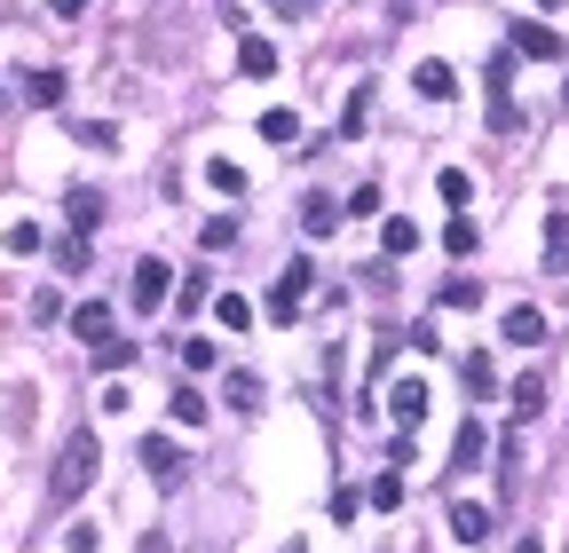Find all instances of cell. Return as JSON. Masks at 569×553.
Returning a JSON list of instances; mask_svg holds the SVG:
<instances>
[{
  "mask_svg": "<svg viewBox=\"0 0 569 553\" xmlns=\"http://www.w3.org/2000/svg\"><path fill=\"white\" fill-rule=\"evenodd\" d=\"M261 143H300V111H261Z\"/></svg>",
  "mask_w": 569,
  "mask_h": 553,
  "instance_id": "20",
  "label": "cell"
},
{
  "mask_svg": "<svg viewBox=\"0 0 569 553\" xmlns=\"http://www.w3.org/2000/svg\"><path fill=\"white\" fill-rule=\"evenodd\" d=\"M48 9H56V16H87V9H95V0H48Z\"/></svg>",
  "mask_w": 569,
  "mask_h": 553,
  "instance_id": "36",
  "label": "cell"
},
{
  "mask_svg": "<svg viewBox=\"0 0 569 553\" xmlns=\"http://www.w3.org/2000/svg\"><path fill=\"white\" fill-rule=\"evenodd\" d=\"M229 404L253 411V404H261V380H253V372H229Z\"/></svg>",
  "mask_w": 569,
  "mask_h": 553,
  "instance_id": "31",
  "label": "cell"
},
{
  "mask_svg": "<svg viewBox=\"0 0 569 553\" xmlns=\"http://www.w3.org/2000/svg\"><path fill=\"white\" fill-rule=\"evenodd\" d=\"M380 245H388V262H404V253L419 245V221H404V214H395L388 230H380Z\"/></svg>",
  "mask_w": 569,
  "mask_h": 553,
  "instance_id": "22",
  "label": "cell"
},
{
  "mask_svg": "<svg viewBox=\"0 0 569 553\" xmlns=\"http://www.w3.org/2000/svg\"><path fill=\"white\" fill-rule=\"evenodd\" d=\"M63 214H72V238H87V230H104V190H72V199H63Z\"/></svg>",
  "mask_w": 569,
  "mask_h": 553,
  "instance_id": "7",
  "label": "cell"
},
{
  "mask_svg": "<svg viewBox=\"0 0 569 553\" xmlns=\"http://www.w3.org/2000/svg\"><path fill=\"white\" fill-rule=\"evenodd\" d=\"M435 199H443V206H466V199H475V182H466L459 167H443V175H435Z\"/></svg>",
  "mask_w": 569,
  "mask_h": 553,
  "instance_id": "25",
  "label": "cell"
},
{
  "mask_svg": "<svg viewBox=\"0 0 569 553\" xmlns=\"http://www.w3.org/2000/svg\"><path fill=\"white\" fill-rule=\"evenodd\" d=\"M166 285H175V269H166V262H135V277H127V301L151 316V309H166Z\"/></svg>",
  "mask_w": 569,
  "mask_h": 553,
  "instance_id": "3",
  "label": "cell"
},
{
  "mask_svg": "<svg viewBox=\"0 0 569 553\" xmlns=\"http://www.w3.org/2000/svg\"><path fill=\"white\" fill-rule=\"evenodd\" d=\"M198 245H206V253H222V245H238V214H214L206 230H198Z\"/></svg>",
  "mask_w": 569,
  "mask_h": 553,
  "instance_id": "27",
  "label": "cell"
},
{
  "mask_svg": "<svg viewBox=\"0 0 569 553\" xmlns=\"http://www.w3.org/2000/svg\"><path fill=\"white\" fill-rule=\"evenodd\" d=\"M238 72H246V80H270V72H277V48L261 40V32H246V40H238Z\"/></svg>",
  "mask_w": 569,
  "mask_h": 553,
  "instance_id": "13",
  "label": "cell"
},
{
  "mask_svg": "<svg viewBox=\"0 0 569 553\" xmlns=\"http://www.w3.org/2000/svg\"><path fill=\"white\" fill-rule=\"evenodd\" d=\"M166 411H175L182 428H206V396H198V387H175V396H166Z\"/></svg>",
  "mask_w": 569,
  "mask_h": 553,
  "instance_id": "24",
  "label": "cell"
},
{
  "mask_svg": "<svg viewBox=\"0 0 569 553\" xmlns=\"http://www.w3.org/2000/svg\"><path fill=\"white\" fill-rule=\"evenodd\" d=\"M364 506H372V514H395V506H404V474H372V491H364Z\"/></svg>",
  "mask_w": 569,
  "mask_h": 553,
  "instance_id": "19",
  "label": "cell"
},
{
  "mask_svg": "<svg viewBox=\"0 0 569 553\" xmlns=\"http://www.w3.org/2000/svg\"><path fill=\"white\" fill-rule=\"evenodd\" d=\"M80 143H87V151H111V143H119V127H104V119H87V127H80Z\"/></svg>",
  "mask_w": 569,
  "mask_h": 553,
  "instance_id": "34",
  "label": "cell"
},
{
  "mask_svg": "<svg viewBox=\"0 0 569 553\" xmlns=\"http://www.w3.org/2000/svg\"><path fill=\"white\" fill-rule=\"evenodd\" d=\"M427 404H435V396H427V380H395V387H388L395 428H419V419H427Z\"/></svg>",
  "mask_w": 569,
  "mask_h": 553,
  "instance_id": "4",
  "label": "cell"
},
{
  "mask_svg": "<svg viewBox=\"0 0 569 553\" xmlns=\"http://www.w3.org/2000/svg\"><path fill=\"white\" fill-rule=\"evenodd\" d=\"M0 245H9L16 262H32V253H40V221H9V230H0Z\"/></svg>",
  "mask_w": 569,
  "mask_h": 553,
  "instance_id": "23",
  "label": "cell"
},
{
  "mask_svg": "<svg viewBox=\"0 0 569 553\" xmlns=\"http://www.w3.org/2000/svg\"><path fill=\"white\" fill-rule=\"evenodd\" d=\"M214 356H222L214 340H182V364H190V372H214Z\"/></svg>",
  "mask_w": 569,
  "mask_h": 553,
  "instance_id": "32",
  "label": "cell"
},
{
  "mask_svg": "<svg viewBox=\"0 0 569 553\" xmlns=\"http://www.w3.org/2000/svg\"><path fill=\"white\" fill-rule=\"evenodd\" d=\"M412 87L427 95V104H451V95H459V80H451V63H435V56H427L419 72H412Z\"/></svg>",
  "mask_w": 569,
  "mask_h": 553,
  "instance_id": "11",
  "label": "cell"
},
{
  "mask_svg": "<svg viewBox=\"0 0 569 553\" xmlns=\"http://www.w3.org/2000/svg\"><path fill=\"white\" fill-rule=\"evenodd\" d=\"M483 450H490L483 419H466V428H459V443H451V474H475V467H483Z\"/></svg>",
  "mask_w": 569,
  "mask_h": 553,
  "instance_id": "9",
  "label": "cell"
},
{
  "mask_svg": "<svg viewBox=\"0 0 569 553\" xmlns=\"http://www.w3.org/2000/svg\"><path fill=\"white\" fill-rule=\"evenodd\" d=\"M546 262H554V269H569V206H554V214H546Z\"/></svg>",
  "mask_w": 569,
  "mask_h": 553,
  "instance_id": "18",
  "label": "cell"
},
{
  "mask_svg": "<svg viewBox=\"0 0 569 553\" xmlns=\"http://www.w3.org/2000/svg\"><path fill=\"white\" fill-rule=\"evenodd\" d=\"M0 104H9V80H0Z\"/></svg>",
  "mask_w": 569,
  "mask_h": 553,
  "instance_id": "40",
  "label": "cell"
},
{
  "mask_svg": "<svg viewBox=\"0 0 569 553\" xmlns=\"http://www.w3.org/2000/svg\"><path fill=\"white\" fill-rule=\"evenodd\" d=\"M214 316H222V333H253V301H246V292H214Z\"/></svg>",
  "mask_w": 569,
  "mask_h": 553,
  "instance_id": "15",
  "label": "cell"
},
{
  "mask_svg": "<svg viewBox=\"0 0 569 553\" xmlns=\"http://www.w3.org/2000/svg\"><path fill=\"white\" fill-rule=\"evenodd\" d=\"M514 553H546V545H538V538H522V545H514Z\"/></svg>",
  "mask_w": 569,
  "mask_h": 553,
  "instance_id": "37",
  "label": "cell"
},
{
  "mask_svg": "<svg viewBox=\"0 0 569 553\" xmlns=\"http://www.w3.org/2000/svg\"><path fill=\"white\" fill-rule=\"evenodd\" d=\"M95 545H104V538H95V522H72V530H63V553H95Z\"/></svg>",
  "mask_w": 569,
  "mask_h": 553,
  "instance_id": "33",
  "label": "cell"
},
{
  "mask_svg": "<svg viewBox=\"0 0 569 553\" xmlns=\"http://www.w3.org/2000/svg\"><path fill=\"white\" fill-rule=\"evenodd\" d=\"M546 411V372H522L514 380V419H538Z\"/></svg>",
  "mask_w": 569,
  "mask_h": 553,
  "instance_id": "16",
  "label": "cell"
},
{
  "mask_svg": "<svg viewBox=\"0 0 569 553\" xmlns=\"http://www.w3.org/2000/svg\"><path fill=\"white\" fill-rule=\"evenodd\" d=\"M95 467H104V443H95V428H72L56 450V467H48V506H80L87 498V482Z\"/></svg>",
  "mask_w": 569,
  "mask_h": 553,
  "instance_id": "1",
  "label": "cell"
},
{
  "mask_svg": "<svg viewBox=\"0 0 569 553\" xmlns=\"http://www.w3.org/2000/svg\"><path fill=\"white\" fill-rule=\"evenodd\" d=\"M538 9H546V16H554V9H561V0H538Z\"/></svg>",
  "mask_w": 569,
  "mask_h": 553,
  "instance_id": "39",
  "label": "cell"
},
{
  "mask_svg": "<svg viewBox=\"0 0 569 553\" xmlns=\"http://www.w3.org/2000/svg\"><path fill=\"white\" fill-rule=\"evenodd\" d=\"M72 333H80L87 348H104V340H119V333H111V301H80V309H72Z\"/></svg>",
  "mask_w": 569,
  "mask_h": 553,
  "instance_id": "6",
  "label": "cell"
},
{
  "mask_svg": "<svg viewBox=\"0 0 569 553\" xmlns=\"http://www.w3.org/2000/svg\"><path fill=\"white\" fill-rule=\"evenodd\" d=\"M341 199H324V190H317V199H300V230H309V238H332V230H341Z\"/></svg>",
  "mask_w": 569,
  "mask_h": 553,
  "instance_id": "8",
  "label": "cell"
},
{
  "mask_svg": "<svg viewBox=\"0 0 569 553\" xmlns=\"http://www.w3.org/2000/svg\"><path fill=\"white\" fill-rule=\"evenodd\" d=\"M143 467H151V482H175L182 474V450L166 443V435H143Z\"/></svg>",
  "mask_w": 569,
  "mask_h": 553,
  "instance_id": "14",
  "label": "cell"
},
{
  "mask_svg": "<svg viewBox=\"0 0 569 553\" xmlns=\"http://www.w3.org/2000/svg\"><path fill=\"white\" fill-rule=\"evenodd\" d=\"M95 364H104V372H127V364H135V340H104V348H95Z\"/></svg>",
  "mask_w": 569,
  "mask_h": 553,
  "instance_id": "29",
  "label": "cell"
},
{
  "mask_svg": "<svg viewBox=\"0 0 569 553\" xmlns=\"http://www.w3.org/2000/svg\"><path fill=\"white\" fill-rule=\"evenodd\" d=\"M206 182L222 190V199H246V175H238V158H206Z\"/></svg>",
  "mask_w": 569,
  "mask_h": 553,
  "instance_id": "21",
  "label": "cell"
},
{
  "mask_svg": "<svg viewBox=\"0 0 569 553\" xmlns=\"http://www.w3.org/2000/svg\"><path fill=\"white\" fill-rule=\"evenodd\" d=\"M475 301H483L475 277H451V285H443V309H475Z\"/></svg>",
  "mask_w": 569,
  "mask_h": 553,
  "instance_id": "30",
  "label": "cell"
},
{
  "mask_svg": "<svg viewBox=\"0 0 569 553\" xmlns=\"http://www.w3.org/2000/svg\"><path fill=\"white\" fill-rule=\"evenodd\" d=\"M443 245H451V253H475V245H483V230L459 214V221H443Z\"/></svg>",
  "mask_w": 569,
  "mask_h": 553,
  "instance_id": "28",
  "label": "cell"
},
{
  "mask_svg": "<svg viewBox=\"0 0 569 553\" xmlns=\"http://www.w3.org/2000/svg\"><path fill=\"white\" fill-rule=\"evenodd\" d=\"M451 538H459V545H483V538H490V506L459 498V506H451Z\"/></svg>",
  "mask_w": 569,
  "mask_h": 553,
  "instance_id": "10",
  "label": "cell"
},
{
  "mask_svg": "<svg viewBox=\"0 0 569 553\" xmlns=\"http://www.w3.org/2000/svg\"><path fill=\"white\" fill-rule=\"evenodd\" d=\"M364 119H372V87H356L341 104V135H364Z\"/></svg>",
  "mask_w": 569,
  "mask_h": 553,
  "instance_id": "26",
  "label": "cell"
},
{
  "mask_svg": "<svg viewBox=\"0 0 569 553\" xmlns=\"http://www.w3.org/2000/svg\"><path fill=\"white\" fill-rule=\"evenodd\" d=\"M514 56L554 63V56H561V32H554V24H514Z\"/></svg>",
  "mask_w": 569,
  "mask_h": 553,
  "instance_id": "5",
  "label": "cell"
},
{
  "mask_svg": "<svg viewBox=\"0 0 569 553\" xmlns=\"http://www.w3.org/2000/svg\"><path fill=\"white\" fill-rule=\"evenodd\" d=\"M309 285H317V269L293 253V262L277 269V285H270V316H277V324H293V316H300V301H309Z\"/></svg>",
  "mask_w": 569,
  "mask_h": 553,
  "instance_id": "2",
  "label": "cell"
},
{
  "mask_svg": "<svg viewBox=\"0 0 569 553\" xmlns=\"http://www.w3.org/2000/svg\"><path fill=\"white\" fill-rule=\"evenodd\" d=\"M24 104L56 111V104H63V72H24Z\"/></svg>",
  "mask_w": 569,
  "mask_h": 553,
  "instance_id": "17",
  "label": "cell"
},
{
  "mask_svg": "<svg viewBox=\"0 0 569 553\" xmlns=\"http://www.w3.org/2000/svg\"><path fill=\"white\" fill-rule=\"evenodd\" d=\"M277 553H309V545H300V538H285V545H277Z\"/></svg>",
  "mask_w": 569,
  "mask_h": 553,
  "instance_id": "38",
  "label": "cell"
},
{
  "mask_svg": "<svg viewBox=\"0 0 569 553\" xmlns=\"http://www.w3.org/2000/svg\"><path fill=\"white\" fill-rule=\"evenodd\" d=\"M270 9H277V16H293V24H300V16H317V0H270Z\"/></svg>",
  "mask_w": 569,
  "mask_h": 553,
  "instance_id": "35",
  "label": "cell"
},
{
  "mask_svg": "<svg viewBox=\"0 0 569 553\" xmlns=\"http://www.w3.org/2000/svg\"><path fill=\"white\" fill-rule=\"evenodd\" d=\"M498 333H507L514 348H538V340H546V316H538V309L522 301V309H507V324H498Z\"/></svg>",
  "mask_w": 569,
  "mask_h": 553,
  "instance_id": "12",
  "label": "cell"
}]
</instances>
